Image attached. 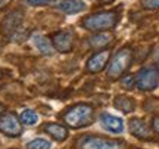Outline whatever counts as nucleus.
Instances as JSON below:
<instances>
[{
	"label": "nucleus",
	"instance_id": "nucleus-1",
	"mask_svg": "<svg viewBox=\"0 0 159 149\" xmlns=\"http://www.w3.org/2000/svg\"><path fill=\"white\" fill-rule=\"evenodd\" d=\"M62 120L72 128H83L93 123L94 109L89 103H77L62 115Z\"/></svg>",
	"mask_w": 159,
	"mask_h": 149
},
{
	"label": "nucleus",
	"instance_id": "nucleus-2",
	"mask_svg": "<svg viewBox=\"0 0 159 149\" xmlns=\"http://www.w3.org/2000/svg\"><path fill=\"white\" fill-rule=\"evenodd\" d=\"M118 22V13L114 11H102L93 13L90 16L83 19V27L89 31H97V33H103L108 30L114 28Z\"/></svg>",
	"mask_w": 159,
	"mask_h": 149
},
{
	"label": "nucleus",
	"instance_id": "nucleus-3",
	"mask_svg": "<svg viewBox=\"0 0 159 149\" xmlns=\"http://www.w3.org/2000/svg\"><path fill=\"white\" fill-rule=\"evenodd\" d=\"M131 62H133V50H131V47L125 46L122 49H119L115 53V56L112 58L111 63H109L108 77L111 80H116L119 77H122V74L130 68Z\"/></svg>",
	"mask_w": 159,
	"mask_h": 149
},
{
	"label": "nucleus",
	"instance_id": "nucleus-4",
	"mask_svg": "<svg viewBox=\"0 0 159 149\" xmlns=\"http://www.w3.org/2000/svg\"><path fill=\"white\" fill-rule=\"evenodd\" d=\"M77 149H125V143L118 139L83 136L77 140Z\"/></svg>",
	"mask_w": 159,
	"mask_h": 149
},
{
	"label": "nucleus",
	"instance_id": "nucleus-5",
	"mask_svg": "<svg viewBox=\"0 0 159 149\" xmlns=\"http://www.w3.org/2000/svg\"><path fill=\"white\" fill-rule=\"evenodd\" d=\"M136 86L143 90V92H149V90H155L159 86V68L156 65L152 67H146L139 71L136 77Z\"/></svg>",
	"mask_w": 159,
	"mask_h": 149
},
{
	"label": "nucleus",
	"instance_id": "nucleus-6",
	"mask_svg": "<svg viewBox=\"0 0 159 149\" xmlns=\"http://www.w3.org/2000/svg\"><path fill=\"white\" fill-rule=\"evenodd\" d=\"M0 132L9 136V137H18L22 133V123L13 112H3L0 117Z\"/></svg>",
	"mask_w": 159,
	"mask_h": 149
},
{
	"label": "nucleus",
	"instance_id": "nucleus-7",
	"mask_svg": "<svg viewBox=\"0 0 159 149\" xmlns=\"http://www.w3.org/2000/svg\"><path fill=\"white\" fill-rule=\"evenodd\" d=\"M52 44L57 52L69 53L74 47V34H72V31H56L52 35Z\"/></svg>",
	"mask_w": 159,
	"mask_h": 149
},
{
	"label": "nucleus",
	"instance_id": "nucleus-8",
	"mask_svg": "<svg viewBox=\"0 0 159 149\" xmlns=\"http://www.w3.org/2000/svg\"><path fill=\"white\" fill-rule=\"evenodd\" d=\"M21 22H22V12L21 11H13L11 13H7L5 19L2 21V33L7 37H11V35H13L15 31H18Z\"/></svg>",
	"mask_w": 159,
	"mask_h": 149
},
{
	"label": "nucleus",
	"instance_id": "nucleus-9",
	"mask_svg": "<svg viewBox=\"0 0 159 149\" xmlns=\"http://www.w3.org/2000/svg\"><path fill=\"white\" fill-rule=\"evenodd\" d=\"M128 128L133 136H136L137 139L142 140H152L153 139V132L150 130V127L140 118H133L128 123Z\"/></svg>",
	"mask_w": 159,
	"mask_h": 149
},
{
	"label": "nucleus",
	"instance_id": "nucleus-10",
	"mask_svg": "<svg viewBox=\"0 0 159 149\" xmlns=\"http://www.w3.org/2000/svg\"><path fill=\"white\" fill-rule=\"evenodd\" d=\"M109 58H111V52L109 50H100L96 52L93 56L87 61V71L89 72H100L102 69H105V67L108 65Z\"/></svg>",
	"mask_w": 159,
	"mask_h": 149
},
{
	"label": "nucleus",
	"instance_id": "nucleus-11",
	"mask_svg": "<svg viewBox=\"0 0 159 149\" xmlns=\"http://www.w3.org/2000/svg\"><path fill=\"white\" fill-rule=\"evenodd\" d=\"M100 124H102L103 128H106L111 133H121L122 128H124V124H122L121 118L114 117L111 114H106V112L100 115Z\"/></svg>",
	"mask_w": 159,
	"mask_h": 149
},
{
	"label": "nucleus",
	"instance_id": "nucleus-12",
	"mask_svg": "<svg viewBox=\"0 0 159 149\" xmlns=\"http://www.w3.org/2000/svg\"><path fill=\"white\" fill-rule=\"evenodd\" d=\"M43 130H44L47 134H50L52 137L57 140V142H63L65 139L68 137V130H66V127L61 126V124H56V123H47L44 127H43Z\"/></svg>",
	"mask_w": 159,
	"mask_h": 149
},
{
	"label": "nucleus",
	"instance_id": "nucleus-13",
	"mask_svg": "<svg viewBox=\"0 0 159 149\" xmlns=\"http://www.w3.org/2000/svg\"><path fill=\"white\" fill-rule=\"evenodd\" d=\"M33 40H34V44H35V47L39 49L40 53H43V55H46V56H50V55H53L55 47H53L52 41L49 40L47 37H44V35H40V34H35L34 37H33Z\"/></svg>",
	"mask_w": 159,
	"mask_h": 149
},
{
	"label": "nucleus",
	"instance_id": "nucleus-14",
	"mask_svg": "<svg viewBox=\"0 0 159 149\" xmlns=\"http://www.w3.org/2000/svg\"><path fill=\"white\" fill-rule=\"evenodd\" d=\"M112 34H109L106 31H103V33H97L94 34L93 37L89 39V46L93 47V49H102V47L108 46L109 43L112 41Z\"/></svg>",
	"mask_w": 159,
	"mask_h": 149
},
{
	"label": "nucleus",
	"instance_id": "nucleus-15",
	"mask_svg": "<svg viewBox=\"0 0 159 149\" xmlns=\"http://www.w3.org/2000/svg\"><path fill=\"white\" fill-rule=\"evenodd\" d=\"M85 5L81 0H62L59 3V9L63 13H78L84 11Z\"/></svg>",
	"mask_w": 159,
	"mask_h": 149
},
{
	"label": "nucleus",
	"instance_id": "nucleus-16",
	"mask_svg": "<svg viewBox=\"0 0 159 149\" xmlns=\"http://www.w3.org/2000/svg\"><path fill=\"white\" fill-rule=\"evenodd\" d=\"M114 106L116 109H119L121 112L124 114H130L134 111V102L131 98H127V96H116L114 99Z\"/></svg>",
	"mask_w": 159,
	"mask_h": 149
},
{
	"label": "nucleus",
	"instance_id": "nucleus-17",
	"mask_svg": "<svg viewBox=\"0 0 159 149\" xmlns=\"http://www.w3.org/2000/svg\"><path fill=\"white\" fill-rule=\"evenodd\" d=\"M19 120H21V123L25 124V126H34L35 123L39 121V115H37V112L33 111V109H25V111H22Z\"/></svg>",
	"mask_w": 159,
	"mask_h": 149
},
{
	"label": "nucleus",
	"instance_id": "nucleus-18",
	"mask_svg": "<svg viewBox=\"0 0 159 149\" xmlns=\"http://www.w3.org/2000/svg\"><path fill=\"white\" fill-rule=\"evenodd\" d=\"M27 149H52V145L46 139H34L27 143Z\"/></svg>",
	"mask_w": 159,
	"mask_h": 149
},
{
	"label": "nucleus",
	"instance_id": "nucleus-19",
	"mask_svg": "<svg viewBox=\"0 0 159 149\" xmlns=\"http://www.w3.org/2000/svg\"><path fill=\"white\" fill-rule=\"evenodd\" d=\"M121 86L127 89V90H131L133 87L136 86V75L133 74H127L121 78Z\"/></svg>",
	"mask_w": 159,
	"mask_h": 149
},
{
	"label": "nucleus",
	"instance_id": "nucleus-20",
	"mask_svg": "<svg viewBox=\"0 0 159 149\" xmlns=\"http://www.w3.org/2000/svg\"><path fill=\"white\" fill-rule=\"evenodd\" d=\"M143 6L146 9H159V0H144Z\"/></svg>",
	"mask_w": 159,
	"mask_h": 149
},
{
	"label": "nucleus",
	"instance_id": "nucleus-21",
	"mask_svg": "<svg viewBox=\"0 0 159 149\" xmlns=\"http://www.w3.org/2000/svg\"><path fill=\"white\" fill-rule=\"evenodd\" d=\"M52 0H27V3L31 6H44V5H49Z\"/></svg>",
	"mask_w": 159,
	"mask_h": 149
},
{
	"label": "nucleus",
	"instance_id": "nucleus-22",
	"mask_svg": "<svg viewBox=\"0 0 159 149\" xmlns=\"http://www.w3.org/2000/svg\"><path fill=\"white\" fill-rule=\"evenodd\" d=\"M152 126H153V130L159 134V117H155L153 121H152Z\"/></svg>",
	"mask_w": 159,
	"mask_h": 149
},
{
	"label": "nucleus",
	"instance_id": "nucleus-23",
	"mask_svg": "<svg viewBox=\"0 0 159 149\" xmlns=\"http://www.w3.org/2000/svg\"><path fill=\"white\" fill-rule=\"evenodd\" d=\"M3 112H5V105L0 103V114H3Z\"/></svg>",
	"mask_w": 159,
	"mask_h": 149
},
{
	"label": "nucleus",
	"instance_id": "nucleus-24",
	"mask_svg": "<svg viewBox=\"0 0 159 149\" xmlns=\"http://www.w3.org/2000/svg\"><path fill=\"white\" fill-rule=\"evenodd\" d=\"M102 3H111V2H114V0H100Z\"/></svg>",
	"mask_w": 159,
	"mask_h": 149
},
{
	"label": "nucleus",
	"instance_id": "nucleus-25",
	"mask_svg": "<svg viewBox=\"0 0 159 149\" xmlns=\"http://www.w3.org/2000/svg\"><path fill=\"white\" fill-rule=\"evenodd\" d=\"M2 77H3V71L0 69V78H2Z\"/></svg>",
	"mask_w": 159,
	"mask_h": 149
},
{
	"label": "nucleus",
	"instance_id": "nucleus-26",
	"mask_svg": "<svg viewBox=\"0 0 159 149\" xmlns=\"http://www.w3.org/2000/svg\"><path fill=\"white\" fill-rule=\"evenodd\" d=\"M0 50H2V46H0Z\"/></svg>",
	"mask_w": 159,
	"mask_h": 149
}]
</instances>
